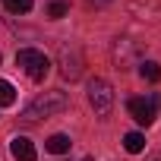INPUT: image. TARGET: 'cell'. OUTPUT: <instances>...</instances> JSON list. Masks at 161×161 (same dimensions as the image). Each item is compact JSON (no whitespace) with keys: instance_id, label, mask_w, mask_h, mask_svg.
Returning <instances> with one entry per match:
<instances>
[{"instance_id":"5bb4252c","label":"cell","mask_w":161,"mask_h":161,"mask_svg":"<svg viewBox=\"0 0 161 161\" xmlns=\"http://www.w3.org/2000/svg\"><path fill=\"white\" fill-rule=\"evenodd\" d=\"M89 3H92V7H98V10H101V7H111V3H114V0H89Z\"/></svg>"},{"instance_id":"2e32d148","label":"cell","mask_w":161,"mask_h":161,"mask_svg":"<svg viewBox=\"0 0 161 161\" xmlns=\"http://www.w3.org/2000/svg\"><path fill=\"white\" fill-rule=\"evenodd\" d=\"M155 161H161V158H155Z\"/></svg>"},{"instance_id":"6da1fadb","label":"cell","mask_w":161,"mask_h":161,"mask_svg":"<svg viewBox=\"0 0 161 161\" xmlns=\"http://www.w3.org/2000/svg\"><path fill=\"white\" fill-rule=\"evenodd\" d=\"M66 104H69V98H66V92H60V89H51V92H41L32 104H25V111H22V123H38V120H47V117H54V114H60V111H66Z\"/></svg>"},{"instance_id":"9a60e30c","label":"cell","mask_w":161,"mask_h":161,"mask_svg":"<svg viewBox=\"0 0 161 161\" xmlns=\"http://www.w3.org/2000/svg\"><path fill=\"white\" fill-rule=\"evenodd\" d=\"M82 161H92V158H82Z\"/></svg>"},{"instance_id":"4fadbf2b","label":"cell","mask_w":161,"mask_h":161,"mask_svg":"<svg viewBox=\"0 0 161 161\" xmlns=\"http://www.w3.org/2000/svg\"><path fill=\"white\" fill-rule=\"evenodd\" d=\"M10 13H29L32 10V0H3Z\"/></svg>"},{"instance_id":"8fae6325","label":"cell","mask_w":161,"mask_h":161,"mask_svg":"<svg viewBox=\"0 0 161 161\" xmlns=\"http://www.w3.org/2000/svg\"><path fill=\"white\" fill-rule=\"evenodd\" d=\"M44 13H47V19H63L69 13V3H66V0H51Z\"/></svg>"},{"instance_id":"5b68a950","label":"cell","mask_w":161,"mask_h":161,"mask_svg":"<svg viewBox=\"0 0 161 161\" xmlns=\"http://www.w3.org/2000/svg\"><path fill=\"white\" fill-rule=\"evenodd\" d=\"M126 108H130V114H133V120H136V123L148 126V123L158 117V108H161V95H158V92H148L145 98H130V101H126Z\"/></svg>"},{"instance_id":"3957f363","label":"cell","mask_w":161,"mask_h":161,"mask_svg":"<svg viewBox=\"0 0 161 161\" xmlns=\"http://www.w3.org/2000/svg\"><path fill=\"white\" fill-rule=\"evenodd\" d=\"M111 60H114L117 69L139 66V63H142V47H139V41H133V38H117V41L111 44Z\"/></svg>"},{"instance_id":"30bf717a","label":"cell","mask_w":161,"mask_h":161,"mask_svg":"<svg viewBox=\"0 0 161 161\" xmlns=\"http://www.w3.org/2000/svg\"><path fill=\"white\" fill-rule=\"evenodd\" d=\"M139 76L148 79V82H158V79H161V66H158L155 60H142V63H139Z\"/></svg>"},{"instance_id":"7c38bea8","label":"cell","mask_w":161,"mask_h":161,"mask_svg":"<svg viewBox=\"0 0 161 161\" xmlns=\"http://www.w3.org/2000/svg\"><path fill=\"white\" fill-rule=\"evenodd\" d=\"M13 101H16V89H13V82L0 79V108H10Z\"/></svg>"},{"instance_id":"7a4b0ae2","label":"cell","mask_w":161,"mask_h":161,"mask_svg":"<svg viewBox=\"0 0 161 161\" xmlns=\"http://www.w3.org/2000/svg\"><path fill=\"white\" fill-rule=\"evenodd\" d=\"M16 66H19L29 79H35V82H41V79L51 73L47 54H44V51H35V47H22V51L16 54Z\"/></svg>"},{"instance_id":"9c48e42d","label":"cell","mask_w":161,"mask_h":161,"mask_svg":"<svg viewBox=\"0 0 161 161\" xmlns=\"http://www.w3.org/2000/svg\"><path fill=\"white\" fill-rule=\"evenodd\" d=\"M123 148H126L130 155H139V152L145 148V136H142V133H126V136H123Z\"/></svg>"},{"instance_id":"277c9868","label":"cell","mask_w":161,"mask_h":161,"mask_svg":"<svg viewBox=\"0 0 161 161\" xmlns=\"http://www.w3.org/2000/svg\"><path fill=\"white\" fill-rule=\"evenodd\" d=\"M89 104L95 108L98 117H108L111 114V108H114V89H111L108 79H101V76L89 79Z\"/></svg>"},{"instance_id":"52a82bcc","label":"cell","mask_w":161,"mask_h":161,"mask_svg":"<svg viewBox=\"0 0 161 161\" xmlns=\"http://www.w3.org/2000/svg\"><path fill=\"white\" fill-rule=\"evenodd\" d=\"M10 155H13L16 161H35V158H38L32 139H25V136H13V139H10Z\"/></svg>"},{"instance_id":"8992f818","label":"cell","mask_w":161,"mask_h":161,"mask_svg":"<svg viewBox=\"0 0 161 161\" xmlns=\"http://www.w3.org/2000/svg\"><path fill=\"white\" fill-rule=\"evenodd\" d=\"M82 66H86V60H82V51H79L76 44H63L60 47V76L63 79H79L82 76Z\"/></svg>"},{"instance_id":"ba28073f","label":"cell","mask_w":161,"mask_h":161,"mask_svg":"<svg viewBox=\"0 0 161 161\" xmlns=\"http://www.w3.org/2000/svg\"><path fill=\"white\" fill-rule=\"evenodd\" d=\"M69 145H73V139H69L66 133H54V136L44 142V148H47L51 155H63V152H69Z\"/></svg>"}]
</instances>
